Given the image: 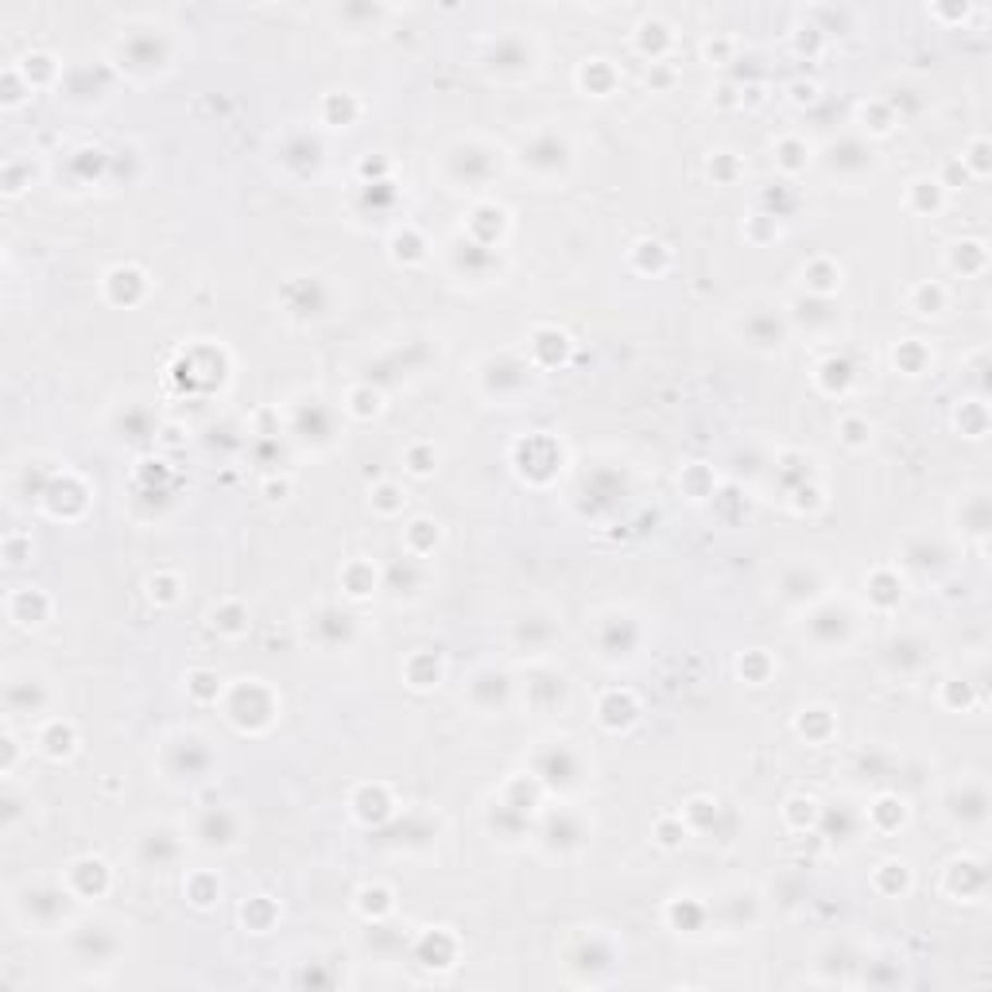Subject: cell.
Masks as SVG:
<instances>
[{"label":"cell","instance_id":"obj_1","mask_svg":"<svg viewBox=\"0 0 992 992\" xmlns=\"http://www.w3.org/2000/svg\"><path fill=\"white\" fill-rule=\"evenodd\" d=\"M520 163H523V171H532L535 178L547 183V178L567 175V168L574 163V148H570L567 136L555 133V128H540V133H532L523 140Z\"/></svg>","mask_w":992,"mask_h":992},{"label":"cell","instance_id":"obj_2","mask_svg":"<svg viewBox=\"0 0 992 992\" xmlns=\"http://www.w3.org/2000/svg\"><path fill=\"white\" fill-rule=\"evenodd\" d=\"M213 768L210 744L198 733H178L163 744V771L171 783H202Z\"/></svg>","mask_w":992,"mask_h":992},{"label":"cell","instance_id":"obj_3","mask_svg":"<svg viewBox=\"0 0 992 992\" xmlns=\"http://www.w3.org/2000/svg\"><path fill=\"white\" fill-rule=\"evenodd\" d=\"M582 780H585V764L567 741H550L547 748L535 753V783H547V788H558V791H574V788H582Z\"/></svg>","mask_w":992,"mask_h":992},{"label":"cell","instance_id":"obj_4","mask_svg":"<svg viewBox=\"0 0 992 992\" xmlns=\"http://www.w3.org/2000/svg\"><path fill=\"white\" fill-rule=\"evenodd\" d=\"M71 954L78 966H113L116 954H121V927L106 919L86 922V927L74 930Z\"/></svg>","mask_w":992,"mask_h":992},{"label":"cell","instance_id":"obj_5","mask_svg":"<svg viewBox=\"0 0 992 992\" xmlns=\"http://www.w3.org/2000/svg\"><path fill=\"white\" fill-rule=\"evenodd\" d=\"M284 307L299 322L326 319L330 307H334V292H330V284L322 275H295L284 287Z\"/></svg>","mask_w":992,"mask_h":992},{"label":"cell","instance_id":"obj_6","mask_svg":"<svg viewBox=\"0 0 992 992\" xmlns=\"http://www.w3.org/2000/svg\"><path fill=\"white\" fill-rule=\"evenodd\" d=\"M597 652H602L605 659H629L636 656L640 647V624L632 612H605V617H597Z\"/></svg>","mask_w":992,"mask_h":992},{"label":"cell","instance_id":"obj_7","mask_svg":"<svg viewBox=\"0 0 992 992\" xmlns=\"http://www.w3.org/2000/svg\"><path fill=\"white\" fill-rule=\"evenodd\" d=\"M496 160L493 151L481 148V144H454L450 151H446V178H450L454 186H481L488 175H493Z\"/></svg>","mask_w":992,"mask_h":992},{"label":"cell","instance_id":"obj_8","mask_svg":"<svg viewBox=\"0 0 992 992\" xmlns=\"http://www.w3.org/2000/svg\"><path fill=\"white\" fill-rule=\"evenodd\" d=\"M16 907L24 912V919L32 922V927L51 930V927H59V922L66 919L71 895L62 892V888L36 884V888H24V900H16Z\"/></svg>","mask_w":992,"mask_h":992},{"label":"cell","instance_id":"obj_9","mask_svg":"<svg viewBox=\"0 0 992 992\" xmlns=\"http://www.w3.org/2000/svg\"><path fill=\"white\" fill-rule=\"evenodd\" d=\"M230 718H233V726H240L245 729V721H248V729L257 733V729H264V726H272V718H275V698H272V691L268 686H260V682H252V702H248V686L240 682V686H233L230 691Z\"/></svg>","mask_w":992,"mask_h":992},{"label":"cell","instance_id":"obj_10","mask_svg":"<svg viewBox=\"0 0 992 992\" xmlns=\"http://www.w3.org/2000/svg\"><path fill=\"white\" fill-rule=\"evenodd\" d=\"M946 815L962 830H981L984 818H989V791H984V783L977 780L957 783L946 795Z\"/></svg>","mask_w":992,"mask_h":992},{"label":"cell","instance_id":"obj_11","mask_svg":"<svg viewBox=\"0 0 992 992\" xmlns=\"http://www.w3.org/2000/svg\"><path fill=\"white\" fill-rule=\"evenodd\" d=\"M806 632H810V640H815L818 647H845L853 636V612L850 605H818L815 612H810V620H806Z\"/></svg>","mask_w":992,"mask_h":992},{"label":"cell","instance_id":"obj_12","mask_svg":"<svg viewBox=\"0 0 992 992\" xmlns=\"http://www.w3.org/2000/svg\"><path fill=\"white\" fill-rule=\"evenodd\" d=\"M466 698H470V706L478 709V714H505L508 702H512V679H508L505 671L485 667V671H478L470 679Z\"/></svg>","mask_w":992,"mask_h":992},{"label":"cell","instance_id":"obj_13","mask_svg":"<svg viewBox=\"0 0 992 992\" xmlns=\"http://www.w3.org/2000/svg\"><path fill=\"white\" fill-rule=\"evenodd\" d=\"M485 66L500 78H520L535 66V47L520 36H500L485 54Z\"/></svg>","mask_w":992,"mask_h":992},{"label":"cell","instance_id":"obj_14","mask_svg":"<svg viewBox=\"0 0 992 992\" xmlns=\"http://www.w3.org/2000/svg\"><path fill=\"white\" fill-rule=\"evenodd\" d=\"M237 815L233 810H225V806H210V810H202L195 822V842L202 845V850H233L237 845Z\"/></svg>","mask_w":992,"mask_h":992},{"label":"cell","instance_id":"obj_15","mask_svg":"<svg viewBox=\"0 0 992 992\" xmlns=\"http://www.w3.org/2000/svg\"><path fill=\"white\" fill-rule=\"evenodd\" d=\"M163 62H168V44H163V36L144 32V36L121 39V66H128V71L151 74V71H160Z\"/></svg>","mask_w":992,"mask_h":992},{"label":"cell","instance_id":"obj_16","mask_svg":"<svg viewBox=\"0 0 992 992\" xmlns=\"http://www.w3.org/2000/svg\"><path fill=\"white\" fill-rule=\"evenodd\" d=\"M543 845L555 853H574L582 850L585 842H590V830H585V822L578 815H570V810H558V815L547 818V826H543Z\"/></svg>","mask_w":992,"mask_h":992},{"label":"cell","instance_id":"obj_17","mask_svg":"<svg viewBox=\"0 0 992 992\" xmlns=\"http://www.w3.org/2000/svg\"><path fill=\"white\" fill-rule=\"evenodd\" d=\"M741 334H744V342L756 349H780L783 337H788V326H783L780 314H771L768 307H756L744 314Z\"/></svg>","mask_w":992,"mask_h":992},{"label":"cell","instance_id":"obj_18","mask_svg":"<svg viewBox=\"0 0 992 992\" xmlns=\"http://www.w3.org/2000/svg\"><path fill=\"white\" fill-rule=\"evenodd\" d=\"M178 850H183V845H178L175 830H168V826H151V830H144L140 845H136L144 868H171L178 860Z\"/></svg>","mask_w":992,"mask_h":992},{"label":"cell","instance_id":"obj_19","mask_svg":"<svg viewBox=\"0 0 992 992\" xmlns=\"http://www.w3.org/2000/svg\"><path fill=\"white\" fill-rule=\"evenodd\" d=\"M826 168L842 178H857L872 168V148H865L860 140H838L826 148Z\"/></svg>","mask_w":992,"mask_h":992},{"label":"cell","instance_id":"obj_20","mask_svg":"<svg viewBox=\"0 0 992 992\" xmlns=\"http://www.w3.org/2000/svg\"><path fill=\"white\" fill-rule=\"evenodd\" d=\"M66 880H71V892L74 895H101L109 888V868L106 860L98 857H82L71 865V872H66Z\"/></svg>","mask_w":992,"mask_h":992},{"label":"cell","instance_id":"obj_21","mask_svg":"<svg viewBox=\"0 0 992 992\" xmlns=\"http://www.w3.org/2000/svg\"><path fill=\"white\" fill-rule=\"evenodd\" d=\"M922 652H927V647H919L912 636H895L892 644H888V652H884V664L892 667L895 674H904V679H907V674H915L922 664H927V656H922Z\"/></svg>","mask_w":992,"mask_h":992},{"label":"cell","instance_id":"obj_22","mask_svg":"<svg viewBox=\"0 0 992 992\" xmlns=\"http://www.w3.org/2000/svg\"><path fill=\"white\" fill-rule=\"evenodd\" d=\"M818 570L815 567H791L788 574H783V582H780V597L783 602H815L818 597Z\"/></svg>","mask_w":992,"mask_h":992},{"label":"cell","instance_id":"obj_23","mask_svg":"<svg viewBox=\"0 0 992 992\" xmlns=\"http://www.w3.org/2000/svg\"><path fill=\"white\" fill-rule=\"evenodd\" d=\"M528 694H532L535 706L555 709V706H562V702H567V679H562V674H555V671H540L532 682H528Z\"/></svg>","mask_w":992,"mask_h":992},{"label":"cell","instance_id":"obj_24","mask_svg":"<svg viewBox=\"0 0 992 992\" xmlns=\"http://www.w3.org/2000/svg\"><path fill=\"white\" fill-rule=\"evenodd\" d=\"M636 721V702H632V694H620L612 691L609 698L602 702V726L609 729H624Z\"/></svg>","mask_w":992,"mask_h":992},{"label":"cell","instance_id":"obj_25","mask_svg":"<svg viewBox=\"0 0 992 992\" xmlns=\"http://www.w3.org/2000/svg\"><path fill=\"white\" fill-rule=\"evenodd\" d=\"M868 597H872L880 609H892V605L904 597V590H900V582H895L892 570H877V574H872V582H868Z\"/></svg>","mask_w":992,"mask_h":992},{"label":"cell","instance_id":"obj_26","mask_svg":"<svg viewBox=\"0 0 992 992\" xmlns=\"http://www.w3.org/2000/svg\"><path fill=\"white\" fill-rule=\"evenodd\" d=\"M44 753L51 756V760H59V756H71L74 753V729L62 726V721H54V726L44 733Z\"/></svg>","mask_w":992,"mask_h":992},{"label":"cell","instance_id":"obj_27","mask_svg":"<svg viewBox=\"0 0 992 992\" xmlns=\"http://www.w3.org/2000/svg\"><path fill=\"white\" fill-rule=\"evenodd\" d=\"M907 567H915L919 574H927V570H942L946 567V550L939 547V543H930V547L922 550H907Z\"/></svg>","mask_w":992,"mask_h":992},{"label":"cell","instance_id":"obj_28","mask_svg":"<svg viewBox=\"0 0 992 992\" xmlns=\"http://www.w3.org/2000/svg\"><path fill=\"white\" fill-rule=\"evenodd\" d=\"M357 815H361V818H372V826H376V822H384V818H388L392 810H388V803H384L381 791L364 788L361 795H357Z\"/></svg>","mask_w":992,"mask_h":992},{"label":"cell","instance_id":"obj_29","mask_svg":"<svg viewBox=\"0 0 992 992\" xmlns=\"http://www.w3.org/2000/svg\"><path fill=\"white\" fill-rule=\"evenodd\" d=\"M942 307H946V292H942V287H927V284H922L919 292H915V299H912L915 314H942Z\"/></svg>","mask_w":992,"mask_h":992},{"label":"cell","instance_id":"obj_30","mask_svg":"<svg viewBox=\"0 0 992 992\" xmlns=\"http://www.w3.org/2000/svg\"><path fill=\"white\" fill-rule=\"evenodd\" d=\"M213 629L230 632V636H237V632L248 629V617L240 605H225V609H213Z\"/></svg>","mask_w":992,"mask_h":992},{"label":"cell","instance_id":"obj_31","mask_svg":"<svg viewBox=\"0 0 992 992\" xmlns=\"http://www.w3.org/2000/svg\"><path fill=\"white\" fill-rule=\"evenodd\" d=\"M922 357H927V354H922V346H915V342H907V346L895 349V364H900L904 372H912V376L922 369V364H927Z\"/></svg>","mask_w":992,"mask_h":992},{"label":"cell","instance_id":"obj_32","mask_svg":"<svg viewBox=\"0 0 992 992\" xmlns=\"http://www.w3.org/2000/svg\"><path fill=\"white\" fill-rule=\"evenodd\" d=\"M190 691H195L198 698H218V691H222V682H218V674L198 671V674H190Z\"/></svg>","mask_w":992,"mask_h":992},{"label":"cell","instance_id":"obj_33","mask_svg":"<svg viewBox=\"0 0 992 992\" xmlns=\"http://www.w3.org/2000/svg\"><path fill=\"white\" fill-rule=\"evenodd\" d=\"M842 431H845V443H850V446H865L868 443V423H865V419H845Z\"/></svg>","mask_w":992,"mask_h":992},{"label":"cell","instance_id":"obj_34","mask_svg":"<svg viewBox=\"0 0 992 992\" xmlns=\"http://www.w3.org/2000/svg\"><path fill=\"white\" fill-rule=\"evenodd\" d=\"M396 496H399L396 488H392V485H384L381 493H376V508H381V512H392V508H399V500H396Z\"/></svg>","mask_w":992,"mask_h":992}]
</instances>
